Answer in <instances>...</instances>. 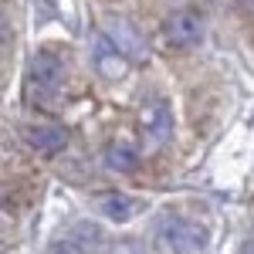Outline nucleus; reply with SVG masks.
Wrapping results in <instances>:
<instances>
[{
	"label": "nucleus",
	"mask_w": 254,
	"mask_h": 254,
	"mask_svg": "<svg viewBox=\"0 0 254 254\" xmlns=\"http://www.w3.org/2000/svg\"><path fill=\"white\" fill-rule=\"evenodd\" d=\"M163 41L176 51H190L203 41V14L193 7H180L163 20Z\"/></svg>",
	"instance_id": "f257e3e1"
},
{
	"label": "nucleus",
	"mask_w": 254,
	"mask_h": 254,
	"mask_svg": "<svg viewBox=\"0 0 254 254\" xmlns=\"http://www.w3.org/2000/svg\"><path fill=\"white\" fill-rule=\"evenodd\" d=\"M159 234H163V244L173 254H196L207 244V231L200 224L187 220V217H176V214L159 220Z\"/></svg>",
	"instance_id": "f03ea898"
},
{
	"label": "nucleus",
	"mask_w": 254,
	"mask_h": 254,
	"mask_svg": "<svg viewBox=\"0 0 254 254\" xmlns=\"http://www.w3.org/2000/svg\"><path fill=\"white\" fill-rule=\"evenodd\" d=\"M139 132H142V142L149 149H159L163 142H170V136H173V109H170L166 98H153V102L142 105Z\"/></svg>",
	"instance_id": "7ed1b4c3"
},
{
	"label": "nucleus",
	"mask_w": 254,
	"mask_h": 254,
	"mask_svg": "<svg viewBox=\"0 0 254 254\" xmlns=\"http://www.w3.org/2000/svg\"><path fill=\"white\" fill-rule=\"evenodd\" d=\"M92 64H95L98 75L109 78V81L122 78V75L129 71V58H126L105 34H95V38H92Z\"/></svg>",
	"instance_id": "20e7f679"
},
{
	"label": "nucleus",
	"mask_w": 254,
	"mask_h": 254,
	"mask_svg": "<svg viewBox=\"0 0 254 254\" xmlns=\"http://www.w3.org/2000/svg\"><path fill=\"white\" fill-rule=\"evenodd\" d=\"M24 142L34 153L55 156V153H61L68 146V129H61V126H27L24 129Z\"/></svg>",
	"instance_id": "39448f33"
},
{
	"label": "nucleus",
	"mask_w": 254,
	"mask_h": 254,
	"mask_svg": "<svg viewBox=\"0 0 254 254\" xmlns=\"http://www.w3.org/2000/svg\"><path fill=\"white\" fill-rule=\"evenodd\" d=\"M95 210L105 217V220H112V224H129V220L142 210V203L129 193H102L95 200Z\"/></svg>",
	"instance_id": "423d86ee"
},
{
	"label": "nucleus",
	"mask_w": 254,
	"mask_h": 254,
	"mask_svg": "<svg viewBox=\"0 0 254 254\" xmlns=\"http://www.w3.org/2000/svg\"><path fill=\"white\" fill-rule=\"evenodd\" d=\"M31 81L44 88V92H51V88H58L61 81H64V64H61L58 55H51V51H38L34 58H31Z\"/></svg>",
	"instance_id": "0eeeda50"
},
{
	"label": "nucleus",
	"mask_w": 254,
	"mask_h": 254,
	"mask_svg": "<svg viewBox=\"0 0 254 254\" xmlns=\"http://www.w3.org/2000/svg\"><path fill=\"white\" fill-rule=\"evenodd\" d=\"M102 163H105V170H112V173L129 176V173H136V170H139L142 156H139L136 146H129V142H109L105 153H102Z\"/></svg>",
	"instance_id": "6e6552de"
},
{
	"label": "nucleus",
	"mask_w": 254,
	"mask_h": 254,
	"mask_svg": "<svg viewBox=\"0 0 254 254\" xmlns=\"http://www.w3.org/2000/svg\"><path fill=\"white\" fill-rule=\"evenodd\" d=\"M105 38L112 41V44H116L126 58H129V51H142V41H139L136 31L129 27V20H122V17H112V20H109V34H105Z\"/></svg>",
	"instance_id": "1a4fd4ad"
},
{
	"label": "nucleus",
	"mask_w": 254,
	"mask_h": 254,
	"mask_svg": "<svg viewBox=\"0 0 254 254\" xmlns=\"http://www.w3.org/2000/svg\"><path fill=\"white\" fill-rule=\"evenodd\" d=\"M48 254H85V251L75 244V237H61V241H55V244L48 248Z\"/></svg>",
	"instance_id": "9d476101"
},
{
	"label": "nucleus",
	"mask_w": 254,
	"mask_h": 254,
	"mask_svg": "<svg viewBox=\"0 0 254 254\" xmlns=\"http://www.w3.org/2000/svg\"><path fill=\"white\" fill-rule=\"evenodd\" d=\"M7 41H10V24H7V17L0 14V48H3Z\"/></svg>",
	"instance_id": "9b49d317"
}]
</instances>
